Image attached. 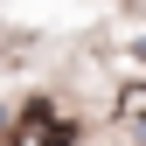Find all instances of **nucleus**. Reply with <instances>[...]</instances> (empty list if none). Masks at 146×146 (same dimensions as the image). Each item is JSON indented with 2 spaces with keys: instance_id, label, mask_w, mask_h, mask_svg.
Listing matches in <instances>:
<instances>
[{
  "instance_id": "1",
  "label": "nucleus",
  "mask_w": 146,
  "mask_h": 146,
  "mask_svg": "<svg viewBox=\"0 0 146 146\" xmlns=\"http://www.w3.org/2000/svg\"><path fill=\"white\" fill-rule=\"evenodd\" d=\"M70 139H77V132H70L56 111H28L21 125H14V146H70Z\"/></svg>"
}]
</instances>
